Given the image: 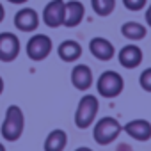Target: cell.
<instances>
[{
  "instance_id": "cell-1",
  "label": "cell",
  "mask_w": 151,
  "mask_h": 151,
  "mask_svg": "<svg viewBox=\"0 0 151 151\" xmlns=\"http://www.w3.org/2000/svg\"><path fill=\"white\" fill-rule=\"evenodd\" d=\"M25 128V116L22 112V109L18 105H11L6 110V117L4 123L0 126V133L7 142H16Z\"/></svg>"
},
{
  "instance_id": "cell-2",
  "label": "cell",
  "mask_w": 151,
  "mask_h": 151,
  "mask_svg": "<svg viewBox=\"0 0 151 151\" xmlns=\"http://www.w3.org/2000/svg\"><path fill=\"white\" fill-rule=\"evenodd\" d=\"M98 109H100L98 98L94 94H84L77 105V110H75V124H77V128L80 130L89 128L98 116Z\"/></svg>"
},
{
  "instance_id": "cell-3",
  "label": "cell",
  "mask_w": 151,
  "mask_h": 151,
  "mask_svg": "<svg viewBox=\"0 0 151 151\" xmlns=\"http://www.w3.org/2000/svg\"><path fill=\"white\" fill-rule=\"evenodd\" d=\"M123 132V126L117 119L114 117H101L96 124H94V130H93V137H94V142L100 144V146H109L112 144L119 133Z\"/></svg>"
},
{
  "instance_id": "cell-4",
  "label": "cell",
  "mask_w": 151,
  "mask_h": 151,
  "mask_svg": "<svg viewBox=\"0 0 151 151\" xmlns=\"http://www.w3.org/2000/svg\"><path fill=\"white\" fill-rule=\"evenodd\" d=\"M96 89H98V94L103 98H116L123 93L124 80L117 71L109 69V71H103L100 75V78L96 82Z\"/></svg>"
},
{
  "instance_id": "cell-5",
  "label": "cell",
  "mask_w": 151,
  "mask_h": 151,
  "mask_svg": "<svg viewBox=\"0 0 151 151\" xmlns=\"http://www.w3.org/2000/svg\"><path fill=\"white\" fill-rule=\"evenodd\" d=\"M52 48H53V43L46 34H36L27 41L25 52H27V57L30 60L39 62V60H45L50 55Z\"/></svg>"
},
{
  "instance_id": "cell-6",
  "label": "cell",
  "mask_w": 151,
  "mask_h": 151,
  "mask_svg": "<svg viewBox=\"0 0 151 151\" xmlns=\"http://www.w3.org/2000/svg\"><path fill=\"white\" fill-rule=\"evenodd\" d=\"M22 45L16 34L13 32H0V60L13 62L20 55Z\"/></svg>"
},
{
  "instance_id": "cell-7",
  "label": "cell",
  "mask_w": 151,
  "mask_h": 151,
  "mask_svg": "<svg viewBox=\"0 0 151 151\" xmlns=\"http://www.w3.org/2000/svg\"><path fill=\"white\" fill-rule=\"evenodd\" d=\"M43 23L50 29H57L64 22V0H50L43 9Z\"/></svg>"
},
{
  "instance_id": "cell-8",
  "label": "cell",
  "mask_w": 151,
  "mask_h": 151,
  "mask_svg": "<svg viewBox=\"0 0 151 151\" xmlns=\"http://www.w3.org/2000/svg\"><path fill=\"white\" fill-rule=\"evenodd\" d=\"M14 27L20 32H34L39 27V14L32 7H23L14 14Z\"/></svg>"
},
{
  "instance_id": "cell-9",
  "label": "cell",
  "mask_w": 151,
  "mask_h": 151,
  "mask_svg": "<svg viewBox=\"0 0 151 151\" xmlns=\"http://www.w3.org/2000/svg\"><path fill=\"white\" fill-rule=\"evenodd\" d=\"M86 16V7L82 2L78 0H69V2H64V22L62 25L68 29H73L82 23Z\"/></svg>"
},
{
  "instance_id": "cell-10",
  "label": "cell",
  "mask_w": 151,
  "mask_h": 151,
  "mask_svg": "<svg viewBox=\"0 0 151 151\" xmlns=\"http://www.w3.org/2000/svg\"><path fill=\"white\" fill-rule=\"evenodd\" d=\"M142 59H144V53H142V50L137 45H126L117 53L119 64L123 68H126V69H135L142 62Z\"/></svg>"
},
{
  "instance_id": "cell-11",
  "label": "cell",
  "mask_w": 151,
  "mask_h": 151,
  "mask_svg": "<svg viewBox=\"0 0 151 151\" xmlns=\"http://www.w3.org/2000/svg\"><path fill=\"white\" fill-rule=\"evenodd\" d=\"M71 84L78 91H87L93 86V71L86 64H77L71 69Z\"/></svg>"
},
{
  "instance_id": "cell-12",
  "label": "cell",
  "mask_w": 151,
  "mask_h": 151,
  "mask_svg": "<svg viewBox=\"0 0 151 151\" xmlns=\"http://www.w3.org/2000/svg\"><path fill=\"white\" fill-rule=\"evenodd\" d=\"M89 52L98 60H110L114 57V53H116V48L109 39L98 36V37H93L89 41Z\"/></svg>"
},
{
  "instance_id": "cell-13",
  "label": "cell",
  "mask_w": 151,
  "mask_h": 151,
  "mask_svg": "<svg viewBox=\"0 0 151 151\" xmlns=\"http://www.w3.org/2000/svg\"><path fill=\"white\" fill-rule=\"evenodd\" d=\"M123 130L132 139L140 140V142H146V140L151 139V123L147 119H133V121L126 123Z\"/></svg>"
},
{
  "instance_id": "cell-14",
  "label": "cell",
  "mask_w": 151,
  "mask_h": 151,
  "mask_svg": "<svg viewBox=\"0 0 151 151\" xmlns=\"http://www.w3.org/2000/svg\"><path fill=\"white\" fill-rule=\"evenodd\" d=\"M57 53H59L60 60H64V62H75V60H78L82 57V46H80V43L73 41V39H66V41H62L59 45Z\"/></svg>"
},
{
  "instance_id": "cell-15",
  "label": "cell",
  "mask_w": 151,
  "mask_h": 151,
  "mask_svg": "<svg viewBox=\"0 0 151 151\" xmlns=\"http://www.w3.org/2000/svg\"><path fill=\"white\" fill-rule=\"evenodd\" d=\"M68 144V135L64 130H52L45 139V151H64Z\"/></svg>"
},
{
  "instance_id": "cell-16",
  "label": "cell",
  "mask_w": 151,
  "mask_h": 151,
  "mask_svg": "<svg viewBox=\"0 0 151 151\" xmlns=\"http://www.w3.org/2000/svg\"><path fill=\"white\" fill-rule=\"evenodd\" d=\"M121 34H123V37H126V39H130V41H140V39L146 37L147 30H146V27H144L142 23H139V22H126V23H123V27H121Z\"/></svg>"
},
{
  "instance_id": "cell-17",
  "label": "cell",
  "mask_w": 151,
  "mask_h": 151,
  "mask_svg": "<svg viewBox=\"0 0 151 151\" xmlns=\"http://www.w3.org/2000/svg\"><path fill=\"white\" fill-rule=\"evenodd\" d=\"M91 6H93V11L105 18V16H110L116 9V0H91Z\"/></svg>"
},
{
  "instance_id": "cell-18",
  "label": "cell",
  "mask_w": 151,
  "mask_h": 151,
  "mask_svg": "<svg viewBox=\"0 0 151 151\" xmlns=\"http://www.w3.org/2000/svg\"><path fill=\"white\" fill-rule=\"evenodd\" d=\"M139 84H140V87H142L146 93H151V68H146V69L140 73Z\"/></svg>"
},
{
  "instance_id": "cell-19",
  "label": "cell",
  "mask_w": 151,
  "mask_h": 151,
  "mask_svg": "<svg viewBox=\"0 0 151 151\" xmlns=\"http://www.w3.org/2000/svg\"><path fill=\"white\" fill-rule=\"evenodd\" d=\"M146 4H147V0H123V6H124L128 11H133V13L144 9Z\"/></svg>"
},
{
  "instance_id": "cell-20",
  "label": "cell",
  "mask_w": 151,
  "mask_h": 151,
  "mask_svg": "<svg viewBox=\"0 0 151 151\" xmlns=\"http://www.w3.org/2000/svg\"><path fill=\"white\" fill-rule=\"evenodd\" d=\"M146 23H147V27L151 29V4H149V7L146 9Z\"/></svg>"
},
{
  "instance_id": "cell-21",
  "label": "cell",
  "mask_w": 151,
  "mask_h": 151,
  "mask_svg": "<svg viewBox=\"0 0 151 151\" xmlns=\"http://www.w3.org/2000/svg\"><path fill=\"white\" fill-rule=\"evenodd\" d=\"M9 4H14V6H22V4H27L29 0H7Z\"/></svg>"
},
{
  "instance_id": "cell-22",
  "label": "cell",
  "mask_w": 151,
  "mask_h": 151,
  "mask_svg": "<svg viewBox=\"0 0 151 151\" xmlns=\"http://www.w3.org/2000/svg\"><path fill=\"white\" fill-rule=\"evenodd\" d=\"M4 18H6V9H4V6H2V2H0V23L4 22Z\"/></svg>"
},
{
  "instance_id": "cell-23",
  "label": "cell",
  "mask_w": 151,
  "mask_h": 151,
  "mask_svg": "<svg viewBox=\"0 0 151 151\" xmlns=\"http://www.w3.org/2000/svg\"><path fill=\"white\" fill-rule=\"evenodd\" d=\"M75 151H93V149H91V147H86V146H82V147H77Z\"/></svg>"
},
{
  "instance_id": "cell-24",
  "label": "cell",
  "mask_w": 151,
  "mask_h": 151,
  "mask_svg": "<svg viewBox=\"0 0 151 151\" xmlns=\"http://www.w3.org/2000/svg\"><path fill=\"white\" fill-rule=\"evenodd\" d=\"M4 93V80H2V77H0V94Z\"/></svg>"
},
{
  "instance_id": "cell-25",
  "label": "cell",
  "mask_w": 151,
  "mask_h": 151,
  "mask_svg": "<svg viewBox=\"0 0 151 151\" xmlns=\"http://www.w3.org/2000/svg\"><path fill=\"white\" fill-rule=\"evenodd\" d=\"M0 151H6V147H4V144L0 142Z\"/></svg>"
}]
</instances>
